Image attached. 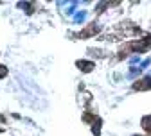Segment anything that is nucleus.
Listing matches in <instances>:
<instances>
[{"instance_id": "nucleus-6", "label": "nucleus", "mask_w": 151, "mask_h": 136, "mask_svg": "<svg viewBox=\"0 0 151 136\" xmlns=\"http://www.w3.org/2000/svg\"><path fill=\"white\" fill-rule=\"evenodd\" d=\"M6 75H7V68L4 65H0V79H4Z\"/></svg>"}, {"instance_id": "nucleus-8", "label": "nucleus", "mask_w": 151, "mask_h": 136, "mask_svg": "<svg viewBox=\"0 0 151 136\" xmlns=\"http://www.w3.org/2000/svg\"><path fill=\"white\" fill-rule=\"evenodd\" d=\"M149 65H151V59H144V61L140 63V70H144V68H146V66H149Z\"/></svg>"}, {"instance_id": "nucleus-9", "label": "nucleus", "mask_w": 151, "mask_h": 136, "mask_svg": "<svg viewBox=\"0 0 151 136\" xmlns=\"http://www.w3.org/2000/svg\"><path fill=\"white\" fill-rule=\"evenodd\" d=\"M129 63H131V65H137V63H139V56H133V57L129 59Z\"/></svg>"}, {"instance_id": "nucleus-1", "label": "nucleus", "mask_w": 151, "mask_h": 136, "mask_svg": "<svg viewBox=\"0 0 151 136\" xmlns=\"http://www.w3.org/2000/svg\"><path fill=\"white\" fill-rule=\"evenodd\" d=\"M78 66H79V70H83V72H90V70L93 68V63H92V61L81 59V61H78Z\"/></svg>"}, {"instance_id": "nucleus-4", "label": "nucleus", "mask_w": 151, "mask_h": 136, "mask_svg": "<svg viewBox=\"0 0 151 136\" xmlns=\"http://www.w3.org/2000/svg\"><path fill=\"white\" fill-rule=\"evenodd\" d=\"M140 72H142L140 68H135V66H133V68H131V70H129V73H128V77H129V79H135V77H137V75H140Z\"/></svg>"}, {"instance_id": "nucleus-3", "label": "nucleus", "mask_w": 151, "mask_h": 136, "mask_svg": "<svg viewBox=\"0 0 151 136\" xmlns=\"http://www.w3.org/2000/svg\"><path fill=\"white\" fill-rule=\"evenodd\" d=\"M85 18H86V11H79L78 14L74 16V22H76V23H81V22L85 20Z\"/></svg>"}, {"instance_id": "nucleus-2", "label": "nucleus", "mask_w": 151, "mask_h": 136, "mask_svg": "<svg viewBox=\"0 0 151 136\" xmlns=\"http://www.w3.org/2000/svg\"><path fill=\"white\" fill-rule=\"evenodd\" d=\"M142 127H144L146 131L151 132V115H149V116H144V118H142Z\"/></svg>"}, {"instance_id": "nucleus-7", "label": "nucleus", "mask_w": 151, "mask_h": 136, "mask_svg": "<svg viewBox=\"0 0 151 136\" xmlns=\"http://www.w3.org/2000/svg\"><path fill=\"white\" fill-rule=\"evenodd\" d=\"M76 6H78V2H72V6L67 9V14H74V9H76Z\"/></svg>"}, {"instance_id": "nucleus-5", "label": "nucleus", "mask_w": 151, "mask_h": 136, "mask_svg": "<svg viewBox=\"0 0 151 136\" xmlns=\"http://www.w3.org/2000/svg\"><path fill=\"white\" fill-rule=\"evenodd\" d=\"M92 131H93V134H99V132H101V122H99V120H97V122H93Z\"/></svg>"}]
</instances>
